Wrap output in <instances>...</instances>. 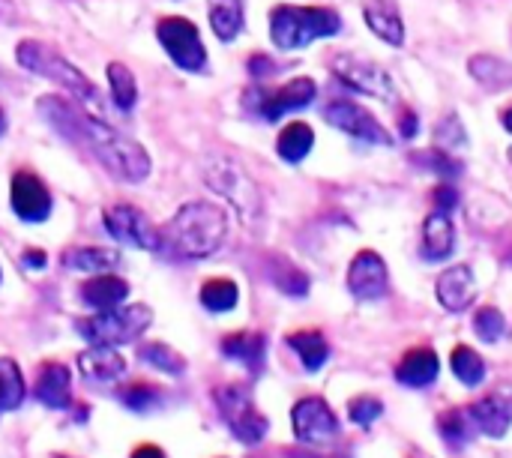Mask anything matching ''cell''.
<instances>
[{
  "label": "cell",
  "instance_id": "cell-48",
  "mask_svg": "<svg viewBox=\"0 0 512 458\" xmlns=\"http://www.w3.org/2000/svg\"><path fill=\"white\" fill-rule=\"evenodd\" d=\"M6 132V117H3V108H0V135Z\"/></svg>",
  "mask_w": 512,
  "mask_h": 458
},
{
  "label": "cell",
  "instance_id": "cell-14",
  "mask_svg": "<svg viewBox=\"0 0 512 458\" xmlns=\"http://www.w3.org/2000/svg\"><path fill=\"white\" fill-rule=\"evenodd\" d=\"M390 288V273H387V264L378 252L372 249H363L354 255L351 267H348V291L369 303V300H381Z\"/></svg>",
  "mask_w": 512,
  "mask_h": 458
},
{
  "label": "cell",
  "instance_id": "cell-51",
  "mask_svg": "<svg viewBox=\"0 0 512 458\" xmlns=\"http://www.w3.org/2000/svg\"><path fill=\"white\" fill-rule=\"evenodd\" d=\"M0 279H3V273H0Z\"/></svg>",
  "mask_w": 512,
  "mask_h": 458
},
{
  "label": "cell",
  "instance_id": "cell-6",
  "mask_svg": "<svg viewBox=\"0 0 512 458\" xmlns=\"http://www.w3.org/2000/svg\"><path fill=\"white\" fill-rule=\"evenodd\" d=\"M204 180H207V186H210L216 195H222L225 201H231L234 210H237L246 222H252V219L261 213L258 186H255V180L243 171V165H237L234 159H225V156L210 159L207 168H204Z\"/></svg>",
  "mask_w": 512,
  "mask_h": 458
},
{
  "label": "cell",
  "instance_id": "cell-32",
  "mask_svg": "<svg viewBox=\"0 0 512 458\" xmlns=\"http://www.w3.org/2000/svg\"><path fill=\"white\" fill-rule=\"evenodd\" d=\"M240 300V288L231 279H210L201 288V303L210 312H231Z\"/></svg>",
  "mask_w": 512,
  "mask_h": 458
},
{
  "label": "cell",
  "instance_id": "cell-16",
  "mask_svg": "<svg viewBox=\"0 0 512 458\" xmlns=\"http://www.w3.org/2000/svg\"><path fill=\"white\" fill-rule=\"evenodd\" d=\"M435 294H438V303L447 309V312H465L474 300H477V279H474V270L465 267V264H456L450 270H444L435 282Z\"/></svg>",
  "mask_w": 512,
  "mask_h": 458
},
{
  "label": "cell",
  "instance_id": "cell-4",
  "mask_svg": "<svg viewBox=\"0 0 512 458\" xmlns=\"http://www.w3.org/2000/svg\"><path fill=\"white\" fill-rule=\"evenodd\" d=\"M342 18L324 6H291L282 3L270 12V39L282 51H297L312 45L315 39L339 33Z\"/></svg>",
  "mask_w": 512,
  "mask_h": 458
},
{
  "label": "cell",
  "instance_id": "cell-34",
  "mask_svg": "<svg viewBox=\"0 0 512 458\" xmlns=\"http://www.w3.org/2000/svg\"><path fill=\"white\" fill-rule=\"evenodd\" d=\"M138 357H141V363H147V366H153V369H159V372H165V375H174V378H180V375L186 372V360H183L174 348H168V345H162V342L144 345V348L138 351Z\"/></svg>",
  "mask_w": 512,
  "mask_h": 458
},
{
  "label": "cell",
  "instance_id": "cell-47",
  "mask_svg": "<svg viewBox=\"0 0 512 458\" xmlns=\"http://www.w3.org/2000/svg\"><path fill=\"white\" fill-rule=\"evenodd\" d=\"M504 126H507V129L512 132V108H507V111H504Z\"/></svg>",
  "mask_w": 512,
  "mask_h": 458
},
{
  "label": "cell",
  "instance_id": "cell-45",
  "mask_svg": "<svg viewBox=\"0 0 512 458\" xmlns=\"http://www.w3.org/2000/svg\"><path fill=\"white\" fill-rule=\"evenodd\" d=\"M18 18V9H15V3L12 0H0V21H15Z\"/></svg>",
  "mask_w": 512,
  "mask_h": 458
},
{
  "label": "cell",
  "instance_id": "cell-12",
  "mask_svg": "<svg viewBox=\"0 0 512 458\" xmlns=\"http://www.w3.org/2000/svg\"><path fill=\"white\" fill-rule=\"evenodd\" d=\"M291 426H294L297 441H303L309 447H324L339 435V420H336L333 408L318 396L300 399L291 408Z\"/></svg>",
  "mask_w": 512,
  "mask_h": 458
},
{
  "label": "cell",
  "instance_id": "cell-11",
  "mask_svg": "<svg viewBox=\"0 0 512 458\" xmlns=\"http://www.w3.org/2000/svg\"><path fill=\"white\" fill-rule=\"evenodd\" d=\"M315 81L312 78H294V81H288V84H282L279 90H261V87H255L249 96H246V105L258 114V117H264V120H282L288 111H300V108H306V105H312L315 102Z\"/></svg>",
  "mask_w": 512,
  "mask_h": 458
},
{
  "label": "cell",
  "instance_id": "cell-20",
  "mask_svg": "<svg viewBox=\"0 0 512 458\" xmlns=\"http://www.w3.org/2000/svg\"><path fill=\"white\" fill-rule=\"evenodd\" d=\"M363 18L369 24V30L384 39L387 45H402L405 42V24H402V15H399V6L393 0H369L363 6Z\"/></svg>",
  "mask_w": 512,
  "mask_h": 458
},
{
  "label": "cell",
  "instance_id": "cell-38",
  "mask_svg": "<svg viewBox=\"0 0 512 458\" xmlns=\"http://www.w3.org/2000/svg\"><path fill=\"white\" fill-rule=\"evenodd\" d=\"M381 414H384V405H381V399H375V396H357V399L348 405V417H351V423H357L360 429H369Z\"/></svg>",
  "mask_w": 512,
  "mask_h": 458
},
{
  "label": "cell",
  "instance_id": "cell-49",
  "mask_svg": "<svg viewBox=\"0 0 512 458\" xmlns=\"http://www.w3.org/2000/svg\"><path fill=\"white\" fill-rule=\"evenodd\" d=\"M51 458H66V456H51Z\"/></svg>",
  "mask_w": 512,
  "mask_h": 458
},
{
  "label": "cell",
  "instance_id": "cell-21",
  "mask_svg": "<svg viewBox=\"0 0 512 458\" xmlns=\"http://www.w3.org/2000/svg\"><path fill=\"white\" fill-rule=\"evenodd\" d=\"M474 429H480L489 438H504L512 426V405L501 396H486L468 408Z\"/></svg>",
  "mask_w": 512,
  "mask_h": 458
},
{
  "label": "cell",
  "instance_id": "cell-33",
  "mask_svg": "<svg viewBox=\"0 0 512 458\" xmlns=\"http://www.w3.org/2000/svg\"><path fill=\"white\" fill-rule=\"evenodd\" d=\"M471 429H474L471 414L462 411V408H453V411H447V414L438 417V432H441V438H444L453 450H462V447L471 441Z\"/></svg>",
  "mask_w": 512,
  "mask_h": 458
},
{
  "label": "cell",
  "instance_id": "cell-5",
  "mask_svg": "<svg viewBox=\"0 0 512 458\" xmlns=\"http://www.w3.org/2000/svg\"><path fill=\"white\" fill-rule=\"evenodd\" d=\"M153 321L150 306L144 303H129V306H117V309H105L96 312L90 318H78L75 330L81 339H87L90 345L99 348H120L135 342Z\"/></svg>",
  "mask_w": 512,
  "mask_h": 458
},
{
  "label": "cell",
  "instance_id": "cell-17",
  "mask_svg": "<svg viewBox=\"0 0 512 458\" xmlns=\"http://www.w3.org/2000/svg\"><path fill=\"white\" fill-rule=\"evenodd\" d=\"M33 393L48 408H69L72 405V372L63 363H45L39 369Z\"/></svg>",
  "mask_w": 512,
  "mask_h": 458
},
{
  "label": "cell",
  "instance_id": "cell-36",
  "mask_svg": "<svg viewBox=\"0 0 512 458\" xmlns=\"http://www.w3.org/2000/svg\"><path fill=\"white\" fill-rule=\"evenodd\" d=\"M474 333L483 339V342H498L504 333H507V318H504V312L501 309H495V306H483L477 315H474Z\"/></svg>",
  "mask_w": 512,
  "mask_h": 458
},
{
  "label": "cell",
  "instance_id": "cell-25",
  "mask_svg": "<svg viewBox=\"0 0 512 458\" xmlns=\"http://www.w3.org/2000/svg\"><path fill=\"white\" fill-rule=\"evenodd\" d=\"M312 147H315V132H312V126L303 123V120L288 123V126L279 132V141H276L279 156H282L285 162H291V165L303 162V159L309 156Z\"/></svg>",
  "mask_w": 512,
  "mask_h": 458
},
{
  "label": "cell",
  "instance_id": "cell-8",
  "mask_svg": "<svg viewBox=\"0 0 512 458\" xmlns=\"http://www.w3.org/2000/svg\"><path fill=\"white\" fill-rule=\"evenodd\" d=\"M156 36L159 45L165 48V54L174 60V66L186 69V72H201L207 63V48L201 42L198 27L189 18L180 15H168L156 24Z\"/></svg>",
  "mask_w": 512,
  "mask_h": 458
},
{
  "label": "cell",
  "instance_id": "cell-28",
  "mask_svg": "<svg viewBox=\"0 0 512 458\" xmlns=\"http://www.w3.org/2000/svg\"><path fill=\"white\" fill-rule=\"evenodd\" d=\"M63 264L69 270H81V273H105L111 267L120 264V255L111 249H99V246H81V249H69L63 255Z\"/></svg>",
  "mask_w": 512,
  "mask_h": 458
},
{
  "label": "cell",
  "instance_id": "cell-24",
  "mask_svg": "<svg viewBox=\"0 0 512 458\" xmlns=\"http://www.w3.org/2000/svg\"><path fill=\"white\" fill-rule=\"evenodd\" d=\"M222 354L228 360H237V363L249 366L252 372H258L264 363V354H267V339H264V333H249V330L231 333L222 339Z\"/></svg>",
  "mask_w": 512,
  "mask_h": 458
},
{
  "label": "cell",
  "instance_id": "cell-3",
  "mask_svg": "<svg viewBox=\"0 0 512 458\" xmlns=\"http://www.w3.org/2000/svg\"><path fill=\"white\" fill-rule=\"evenodd\" d=\"M15 60H18L21 69L33 72L39 78H48V81H54L60 87H66L78 102H84L90 111H96V117H102L105 102H102L96 84L75 63H69L57 48H51V45H45L39 39H21L18 48H15Z\"/></svg>",
  "mask_w": 512,
  "mask_h": 458
},
{
  "label": "cell",
  "instance_id": "cell-23",
  "mask_svg": "<svg viewBox=\"0 0 512 458\" xmlns=\"http://www.w3.org/2000/svg\"><path fill=\"white\" fill-rule=\"evenodd\" d=\"M456 249V228L447 213H429L423 222V258L444 261Z\"/></svg>",
  "mask_w": 512,
  "mask_h": 458
},
{
  "label": "cell",
  "instance_id": "cell-37",
  "mask_svg": "<svg viewBox=\"0 0 512 458\" xmlns=\"http://www.w3.org/2000/svg\"><path fill=\"white\" fill-rule=\"evenodd\" d=\"M411 159H414L417 165L435 171L441 180H450V183L462 174V165H459L456 159H450L447 153H441V150H423V153H414Z\"/></svg>",
  "mask_w": 512,
  "mask_h": 458
},
{
  "label": "cell",
  "instance_id": "cell-50",
  "mask_svg": "<svg viewBox=\"0 0 512 458\" xmlns=\"http://www.w3.org/2000/svg\"><path fill=\"white\" fill-rule=\"evenodd\" d=\"M510 159H512V147H510Z\"/></svg>",
  "mask_w": 512,
  "mask_h": 458
},
{
  "label": "cell",
  "instance_id": "cell-30",
  "mask_svg": "<svg viewBox=\"0 0 512 458\" xmlns=\"http://www.w3.org/2000/svg\"><path fill=\"white\" fill-rule=\"evenodd\" d=\"M27 396L24 375L15 360L0 357V411H15Z\"/></svg>",
  "mask_w": 512,
  "mask_h": 458
},
{
  "label": "cell",
  "instance_id": "cell-35",
  "mask_svg": "<svg viewBox=\"0 0 512 458\" xmlns=\"http://www.w3.org/2000/svg\"><path fill=\"white\" fill-rule=\"evenodd\" d=\"M120 405H126L129 411H150L159 405L162 399V390L153 387V384H144V381H135V384H126L120 393H117Z\"/></svg>",
  "mask_w": 512,
  "mask_h": 458
},
{
  "label": "cell",
  "instance_id": "cell-13",
  "mask_svg": "<svg viewBox=\"0 0 512 458\" xmlns=\"http://www.w3.org/2000/svg\"><path fill=\"white\" fill-rule=\"evenodd\" d=\"M324 120L342 132H348L351 138H360V141H369V144H393V135L360 105L354 102H345V99H336L327 105L324 111Z\"/></svg>",
  "mask_w": 512,
  "mask_h": 458
},
{
  "label": "cell",
  "instance_id": "cell-41",
  "mask_svg": "<svg viewBox=\"0 0 512 458\" xmlns=\"http://www.w3.org/2000/svg\"><path fill=\"white\" fill-rule=\"evenodd\" d=\"M432 201H435L438 213H450V210L459 204V189H456L450 180H441V183L435 186V192H432Z\"/></svg>",
  "mask_w": 512,
  "mask_h": 458
},
{
  "label": "cell",
  "instance_id": "cell-19",
  "mask_svg": "<svg viewBox=\"0 0 512 458\" xmlns=\"http://www.w3.org/2000/svg\"><path fill=\"white\" fill-rule=\"evenodd\" d=\"M438 372H441V360L432 348H411L396 366V381L405 387H429L435 384Z\"/></svg>",
  "mask_w": 512,
  "mask_h": 458
},
{
  "label": "cell",
  "instance_id": "cell-15",
  "mask_svg": "<svg viewBox=\"0 0 512 458\" xmlns=\"http://www.w3.org/2000/svg\"><path fill=\"white\" fill-rule=\"evenodd\" d=\"M9 204L15 210V216L21 222H45L51 216V192L48 186L30 174V171H18L12 177V186H9Z\"/></svg>",
  "mask_w": 512,
  "mask_h": 458
},
{
  "label": "cell",
  "instance_id": "cell-1",
  "mask_svg": "<svg viewBox=\"0 0 512 458\" xmlns=\"http://www.w3.org/2000/svg\"><path fill=\"white\" fill-rule=\"evenodd\" d=\"M36 108L66 138L84 144L111 177L123 183H144L150 177V153L135 138L117 132L105 117L84 114L69 99H60V96H42Z\"/></svg>",
  "mask_w": 512,
  "mask_h": 458
},
{
  "label": "cell",
  "instance_id": "cell-26",
  "mask_svg": "<svg viewBox=\"0 0 512 458\" xmlns=\"http://www.w3.org/2000/svg\"><path fill=\"white\" fill-rule=\"evenodd\" d=\"M291 351L300 357V363L306 366V372H318L327 360H330V345L318 330H300L288 336Z\"/></svg>",
  "mask_w": 512,
  "mask_h": 458
},
{
  "label": "cell",
  "instance_id": "cell-7",
  "mask_svg": "<svg viewBox=\"0 0 512 458\" xmlns=\"http://www.w3.org/2000/svg\"><path fill=\"white\" fill-rule=\"evenodd\" d=\"M216 405H219V414L225 417L228 429L234 432V438H240V441L249 444V447H255V444L264 441L270 423H267V417L255 408V402H252V396H249L246 387L228 384V387L216 390Z\"/></svg>",
  "mask_w": 512,
  "mask_h": 458
},
{
  "label": "cell",
  "instance_id": "cell-31",
  "mask_svg": "<svg viewBox=\"0 0 512 458\" xmlns=\"http://www.w3.org/2000/svg\"><path fill=\"white\" fill-rule=\"evenodd\" d=\"M108 84H111V99L120 111H132L138 102V84L135 75L126 63H108Z\"/></svg>",
  "mask_w": 512,
  "mask_h": 458
},
{
  "label": "cell",
  "instance_id": "cell-29",
  "mask_svg": "<svg viewBox=\"0 0 512 458\" xmlns=\"http://www.w3.org/2000/svg\"><path fill=\"white\" fill-rule=\"evenodd\" d=\"M450 369L453 375L465 384V387H480L486 381V360L468 348V345H456L453 354H450Z\"/></svg>",
  "mask_w": 512,
  "mask_h": 458
},
{
  "label": "cell",
  "instance_id": "cell-22",
  "mask_svg": "<svg viewBox=\"0 0 512 458\" xmlns=\"http://www.w3.org/2000/svg\"><path fill=\"white\" fill-rule=\"evenodd\" d=\"M126 297H129V282L120 276H111V273H96L93 279H87L81 285V300L87 306H93L96 312L117 309Z\"/></svg>",
  "mask_w": 512,
  "mask_h": 458
},
{
  "label": "cell",
  "instance_id": "cell-46",
  "mask_svg": "<svg viewBox=\"0 0 512 458\" xmlns=\"http://www.w3.org/2000/svg\"><path fill=\"white\" fill-rule=\"evenodd\" d=\"M27 264H33V267H42V264H45L42 252H36V249H33V252H27Z\"/></svg>",
  "mask_w": 512,
  "mask_h": 458
},
{
  "label": "cell",
  "instance_id": "cell-39",
  "mask_svg": "<svg viewBox=\"0 0 512 458\" xmlns=\"http://www.w3.org/2000/svg\"><path fill=\"white\" fill-rule=\"evenodd\" d=\"M273 282L285 291V294H291V297H303L306 291H309V279H306V273H300L297 267H291V264H282V270H276L273 273Z\"/></svg>",
  "mask_w": 512,
  "mask_h": 458
},
{
  "label": "cell",
  "instance_id": "cell-9",
  "mask_svg": "<svg viewBox=\"0 0 512 458\" xmlns=\"http://www.w3.org/2000/svg\"><path fill=\"white\" fill-rule=\"evenodd\" d=\"M102 222H105V231L126 246H135L144 252H162V228H156L153 219L138 207L111 204L105 207Z\"/></svg>",
  "mask_w": 512,
  "mask_h": 458
},
{
  "label": "cell",
  "instance_id": "cell-42",
  "mask_svg": "<svg viewBox=\"0 0 512 458\" xmlns=\"http://www.w3.org/2000/svg\"><path fill=\"white\" fill-rule=\"evenodd\" d=\"M249 72L252 75H270V72H276V63L270 60V57H264V54H255L252 60H249Z\"/></svg>",
  "mask_w": 512,
  "mask_h": 458
},
{
  "label": "cell",
  "instance_id": "cell-10",
  "mask_svg": "<svg viewBox=\"0 0 512 458\" xmlns=\"http://www.w3.org/2000/svg\"><path fill=\"white\" fill-rule=\"evenodd\" d=\"M333 72H336V78L342 84H348L357 93H366V96H375V99H384V102L396 99L393 75L384 66H378L375 60H363L357 54H336L333 57Z\"/></svg>",
  "mask_w": 512,
  "mask_h": 458
},
{
  "label": "cell",
  "instance_id": "cell-18",
  "mask_svg": "<svg viewBox=\"0 0 512 458\" xmlns=\"http://www.w3.org/2000/svg\"><path fill=\"white\" fill-rule=\"evenodd\" d=\"M78 372H81L87 381L111 384V381H117V378L126 372V360H123V354L114 351V348H99V345H93L90 351H81V354H78Z\"/></svg>",
  "mask_w": 512,
  "mask_h": 458
},
{
  "label": "cell",
  "instance_id": "cell-40",
  "mask_svg": "<svg viewBox=\"0 0 512 458\" xmlns=\"http://www.w3.org/2000/svg\"><path fill=\"white\" fill-rule=\"evenodd\" d=\"M435 135H438V141H441L444 147H459V144H465V129H462V123H459L456 114H450L447 120H441L438 129H435Z\"/></svg>",
  "mask_w": 512,
  "mask_h": 458
},
{
  "label": "cell",
  "instance_id": "cell-43",
  "mask_svg": "<svg viewBox=\"0 0 512 458\" xmlns=\"http://www.w3.org/2000/svg\"><path fill=\"white\" fill-rule=\"evenodd\" d=\"M417 114L414 111H402V138H414L417 135Z\"/></svg>",
  "mask_w": 512,
  "mask_h": 458
},
{
  "label": "cell",
  "instance_id": "cell-44",
  "mask_svg": "<svg viewBox=\"0 0 512 458\" xmlns=\"http://www.w3.org/2000/svg\"><path fill=\"white\" fill-rule=\"evenodd\" d=\"M132 458H165V453H162L159 447H153V444H141V447L132 453Z\"/></svg>",
  "mask_w": 512,
  "mask_h": 458
},
{
  "label": "cell",
  "instance_id": "cell-27",
  "mask_svg": "<svg viewBox=\"0 0 512 458\" xmlns=\"http://www.w3.org/2000/svg\"><path fill=\"white\" fill-rule=\"evenodd\" d=\"M210 27L222 42H234L243 30V0H210Z\"/></svg>",
  "mask_w": 512,
  "mask_h": 458
},
{
  "label": "cell",
  "instance_id": "cell-2",
  "mask_svg": "<svg viewBox=\"0 0 512 458\" xmlns=\"http://www.w3.org/2000/svg\"><path fill=\"white\" fill-rule=\"evenodd\" d=\"M225 237V210L210 201H189L162 228V252H174L180 258H210L222 249Z\"/></svg>",
  "mask_w": 512,
  "mask_h": 458
}]
</instances>
